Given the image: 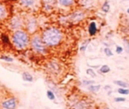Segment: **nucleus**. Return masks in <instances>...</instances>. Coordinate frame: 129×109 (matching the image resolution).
<instances>
[{
  "instance_id": "obj_25",
  "label": "nucleus",
  "mask_w": 129,
  "mask_h": 109,
  "mask_svg": "<svg viewBox=\"0 0 129 109\" xmlns=\"http://www.w3.org/2000/svg\"><path fill=\"white\" fill-rule=\"evenodd\" d=\"M104 53H105V55H107L108 57H111V56H113V52H111V50L110 48H108V47H105L104 50Z\"/></svg>"
},
{
  "instance_id": "obj_11",
  "label": "nucleus",
  "mask_w": 129,
  "mask_h": 109,
  "mask_svg": "<svg viewBox=\"0 0 129 109\" xmlns=\"http://www.w3.org/2000/svg\"><path fill=\"white\" fill-rule=\"evenodd\" d=\"M7 15V11H6V6L0 3V20H4Z\"/></svg>"
},
{
  "instance_id": "obj_21",
  "label": "nucleus",
  "mask_w": 129,
  "mask_h": 109,
  "mask_svg": "<svg viewBox=\"0 0 129 109\" xmlns=\"http://www.w3.org/2000/svg\"><path fill=\"white\" fill-rule=\"evenodd\" d=\"M46 95H47V98H48L50 100H51V101H53V100H55L56 97H55V94H54L53 91H50V90H49V91H47Z\"/></svg>"
},
{
  "instance_id": "obj_16",
  "label": "nucleus",
  "mask_w": 129,
  "mask_h": 109,
  "mask_svg": "<svg viewBox=\"0 0 129 109\" xmlns=\"http://www.w3.org/2000/svg\"><path fill=\"white\" fill-rule=\"evenodd\" d=\"M114 83L117 84V85H118L120 88H125V89H127V88H128V89H129V84L126 83L125 82H123V81H121V80L114 81Z\"/></svg>"
},
{
  "instance_id": "obj_30",
  "label": "nucleus",
  "mask_w": 129,
  "mask_h": 109,
  "mask_svg": "<svg viewBox=\"0 0 129 109\" xmlns=\"http://www.w3.org/2000/svg\"><path fill=\"white\" fill-rule=\"evenodd\" d=\"M124 43H125V51L129 53V41L125 40V41H124Z\"/></svg>"
},
{
  "instance_id": "obj_5",
  "label": "nucleus",
  "mask_w": 129,
  "mask_h": 109,
  "mask_svg": "<svg viewBox=\"0 0 129 109\" xmlns=\"http://www.w3.org/2000/svg\"><path fill=\"white\" fill-rule=\"evenodd\" d=\"M91 103L88 98H79L72 104L71 109H89Z\"/></svg>"
},
{
  "instance_id": "obj_23",
  "label": "nucleus",
  "mask_w": 129,
  "mask_h": 109,
  "mask_svg": "<svg viewBox=\"0 0 129 109\" xmlns=\"http://www.w3.org/2000/svg\"><path fill=\"white\" fill-rule=\"evenodd\" d=\"M86 74L88 75H89V76L93 77V78H95V77H96V73H95V71H94L92 68H88V69L86 70Z\"/></svg>"
},
{
  "instance_id": "obj_7",
  "label": "nucleus",
  "mask_w": 129,
  "mask_h": 109,
  "mask_svg": "<svg viewBox=\"0 0 129 109\" xmlns=\"http://www.w3.org/2000/svg\"><path fill=\"white\" fill-rule=\"evenodd\" d=\"M97 33V26L95 21H91L88 25V34L91 36H95Z\"/></svg>"
},
{
  "instance_id": "obj_26",
  "label": "nucleus",
  "mask_w": 129,
  "mask_h": 109,
  "mask_svg": "<svg viewBox=\"0 0 129 109\" xmlns=\"http://www.w3.org/2000/svg\"><path fill=\"white\" fill-rule=\"evenodd\" d=\"M95 83V82L92 80H84L82 82V85L84 86H89V85H92V84Z\"/></svg>"
},
{
  "instance_id": "obj_15",
  "label": "nucleus",
  "mask_w": 129,
  "mask_h": 109,
  "mask_svg": "<svg viewBox=\"0 0 129 109\" xmlns=\"http://www.w3.org/2000/svg\"><path fill=\"white\" fill-rule=\"evenodd\" d=\"M83 17H84V14H83L81 12H75V13L73 14L72 18H73V20H81Z\"/></svg>"
},
{
  "instance_id": "obj_4",
  "label": "nucleus",
  "mask_w": 129,
  "mask_h": 109,
  "mask_svg": "<svg viewBox=\"0 0 129 109\" xmlns=\"http://www.w3.org/2000/svg\"><path fill=\"white\" fill-rule=\"evenodd\" d=\"M0 106L3 109H16L18 106V100L15 97H11L1 102Z\"/></svg>"
},
{
  "instance_id": "obj_29",
  "label": "nucleus",
  "mask_w": 129,
  "mask_h": 109,
  "mask_svg": "<svg viewBox=\"0 0 129 109\" xmlns=\"http://www.w3.org/2000/svg\"><path fill=\"white\" fill-rule=\"evenodd\" d=\"M125 100V98H121V97H117V98H114L115 102H124Z\"/></svg>"
},
{
  "instance_id": "obj_24",
  "label": "nucleus",
  "mask_w": 129,
  "mask_h": 109,
  "mask_svg": "<svg viewBox=\"0 0 129 109\" xmlns=\"http://www.w3.org/2000/svg\"><path fill=\"white\" fill-rule=\"evenodd\" d=\"M89 43V40H86V42H84V43H82V45L81 46V48H80V51L81 52H85L87 49V47H88V45Z\"/></svg>"
},
{
  "instance_id": "obj_12",
  "label": "nucleus",
  "mask_w": 129,
  "mask_h": 109,
  "mask_svg": "<svg viewBox=\"0 0 129 109\" xmlns=\"http://www.w3.org/2000/svg\"><path fill=\"white\" fill-rule=\"evenodd\" d=\"M56 2H57V0H43V6H44V7L47 8V9L51 8Z\"/></svg>"
},
{
  "instance_id": "obj_2",
  "label": "nucleus",
  "mask_w": 129,
  "mask_h": 109,
  "mask_svg": "<svg viewBox=\"0 0 129 109\" xmlns=\"http://www.w3.org/2000/svg\"><path fill=\"white\" fill-rule=\"evenodd\" d=\"M12 42L18 50H23L27 47L30 42V36L27 31L23 29H17L13 32Z\"/></svg>"
},
{
  "instance_id": "obj_28",
  "label": "nucleus",
  "mask_w": 129,
  "mask_h": 109,
  "mask_svg": "<svg viewBox=\"0 0 129 109\" xmlns=\"http://www.w3.org/2000/svg\"><path fill=\"white\" fill-rule=\"evenodd\" d=\"M123 47L122 46H119V45H117L116 46V53L117 54H121L123 52Z\"/></svg>"
},
{
  "instance_id": "obj_19",
  "label": "nucleus",
  "mask_w": 129,
  "mask_h": 109,
  "mask_svg": "<svg viewBox=\"0 0 129 109\" xmlns=\"http://www.w3.org/2000/svg\"><path fill=\"white\" fill-rule=\"evenodd\" d=\"M1 40H2V43H5V45H10V39L7 35L6 34L1 35Z\"/></svg>"
},
{
  "instance_id": "obj_18",
  "label": "nucleus",
  "mask_w": 129,
  "mask_h": 109,
  "mask_svg": "<svg viewBox=\"0 0 129 109\" xmlns=\"http://www.w3.org/2000/svg\"><path fill=\"white\" fill-rule=\"evenodd\" d=\"M101 9H102V11L104 12V13H109V11H110V4H109V2H108L107 0H106V1H104V3L103 4Z\"/></svg>"
},
{
  "instance_id": "obj_13",
  "label": "nucleus",
  "mask_w": 129,
  "mask_h": 109,
  "mask_svg": "<svg viewBox=\"0 0 129 109\" xmlns=\"http://www.w3.org/2000/svg\"><path fill=\"white\" fill-rule=\"evenodd\" d=\"M22 79H23V81H25V82H32L33 81V75H31L30 73H28V72H23L22 73Z\"/></svg>"
},
{
  "instance_id": "obj_33",
  "label": "nucleus",
  "mask_w": 129,
  "mask_h": 109,
  "mask_svg": "<svg viewBox=\"0 0 129 109\" xmlns=\"http://www.w3.org/2000/svg\"><path fill=\"white\" fill-rule=\"evenodd\" d=\"M105 109H109V108H108V107H107V108H105Z\"/></svg>"
},
{
  "instance_id": "obj_34",
  "label": "nucleus",
  "mask_w": 129,
  "mask_h": 109,
  "mask_svg": "<svg viewBox=\"0 0 129 109\" xmlns=\"http://www.w3.org/2000/svg\"><path fill=\"white\" fill-rule=\"evenodd\" d=\"M1 109H3V108H1Z\"/></svg>"
},
{
  "instance_id": "obj_17",
  "label": "nucleus",
  "mask_w": 129,
  "mask_h": 109,
  "mask_svg": "<svg viewBox=\"0 0 129 109\" xmlns=\"http://www.w3.org/2000/svg\"><path fill=\"white\" fill-rule=\"evenodd\" d=\"M98 71H99V73H101V74H107L111 71V68H110V67L107 66V65H103V66L99 68Z\"/></svg>"
},
{
  "instance_id": "obj_10",
  "label": "nucleus",
  "mask_w": 129,
  "mask_h": 109,
  "mask_svg": "<svg viewBox=\"0 0 129 109\" xmlns=\"http://www.w3.org/2000/svg\"><path fill=\"white\" fill-rule=\"evenodd\" d=\"M37 26H36V20H31L28 21V24H27V31H29L30 33H33L35 30L36 29Z\"/></svg>"
},
{
  "instance_id": "obj_22",
  "label": "nucleus",
  "mask_w": 129,
  "mask_h": 109,
  "mask_svg": "<svg viewBox=\"0 0 129 109\" xmlns=\"http://www.w3.org/2000/svg\"><path fill=\"white\" fill-rule=\"evenodd\" d=\"M117 92L119 93L121 95H128L129 94V89H125V88H119L117 90Z\"/></svg>"
},
{
  "instance_id": "obj_9",
  "label": "nucleus",
  "mask_w": 129,
  "mask_h": 109,
  "mask_svg": "<svg viewBox=\"0 0 129 109\" xmlns=\"http://www.w3.org/2000/svg\"><path fill=\"white\" fill-rule=\"evenodd\" d=\"M20 3L22 6H25V7H31V6L36 5V0H20Z\"/></svg>"
},
{
  "instance_id": "obj_3",
  "label": "nucleus",
  "mask_w": 129,
  "mask_h": 109,
  "mask_svg": "<svg viewBox=\"0 0 129 109\" xmlns=\"http://www.w3.org/2000/svg\"><path fill=\"white\" fill-rule=\"evenodd\" d=\"M31 46H32L33 50L36 52L38 53H46L47 52V46L45 45V43L43 42L42 37L38 35H35L32 37V39L30 40Z\"/></svg>"
},
{
  "instance_id": "obj_20",
  "label": "nucleus",
  "mask_w": 129,
  "mask_h": 109,
  "mask_svg": "<svg viewBox=\"0 0 129 109\" xmlns=\"http://www.w3.org/2000/svg\"><path fill=\"white\" fill-rule=\"evenodd\" d=\"M92 1H93V0H80V4L82 6H84V7H86V6H91Z\"/></svg>"
},
{
  "instance_id": "obj_1",
  "label": "nucleus",
  "mask_w": 129,
  "mask_h": 109,
  "mask_svg": "<svg viewBox=\"0 0 129 109\" xmlns=\"http://www.w3.org/2000/svg\"><path fill=\"white\" fill-rule=\"evenodd\" d=\"M41 37L46 46L55 47L59 45L62 42L63 33L57 28L50 27L43 31Z\"/></svg>"
},
{
  "instance_id": "obj_6",
  "label": "nucleus",
  "mask_w": 129,
  "mask_h": 109,
  "mask_svg": "<svg viewBox=\"0 0 129 109\" xmlns=\"http://www.w3.org/2000/svg\"><path fill=\"white\" fill-rule=\"evenodd\" d=\"M11 28L13 29H20L22 26V20L18 16L13 17L11 20Z\"/></svg>"
},
{
  "instance_id": "obj_31",
  "label": "nucleus",
  "mask_w": 129,
  "mask_h": 109,
  "mask_svg": "<svg viewBox=\"0 0 129 109\" xmlns=\"http://www.w3.org/2000/svg\"><path fill=\"white\" fill-rule=\"evenodd\" d=\"M104 90H105V91H109V90H111V86H104Z\"/></svg>"
},
{
  "instance_id": "obj_14",
  "label": "nucleus",
  "mask_w": 129,
  "mask_h": 109,
  "mask_svg": "<svg viewBox=\"0 0 129 109\" xmlns=\"http://www.w3.org/2000/svg\"><path fill=\"white\" fill-rule=\"evenodd\" d=\"M101 89V85H99V84H97V85H95V84H92V85H89L88 87V90L90 91V92H98L99 91H100Z\"/></svg>"
},
{
  "instance_id": "obj_32",
  "label": "nucleus",
  "mask_w": 129,
  "mask_h": 109,
  "mask_svg": "<svg viewBox=\"0 0 129 109\" xmlns=\"http://www.w3.org/2000/svg\"><path fill=\"white\" fill-rule=\"evenodd\" d=\"M126 13H128V14H129V8H127V10H126Z\"/></svg>"
},
{
  "instance_id": "obj_27",
  "label": "nucleus",
  "mask_w": 129,
  "mask_h": 109,
  "mask_svg": "<svg viewBox=\"0 0 129 109\" xmlns=\"http://www.w3.org/2000/svg\"><path fill=\"white\" fill-rule=\"evenodd\" d=\"M0 59H3V60L7 61V62H13V58L9 57V56H1V57H0Z\"/></svg>"
},
{
  "instance_id": "obj_8",
  "label": "nucleus",
  "mask_w": 129,
  "mask_h": 109,
  "mask_svg": "<svg viewBox=\"0 0 129 109\" xmlns=\"http://www.w3.org/2000/svg\"><path fill=\"white\" fill-rule=\"evenodd\" d=\"M57 2L64 7H70L74 5V0H57Z\"/></svg>"
}]
</instances>
